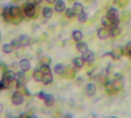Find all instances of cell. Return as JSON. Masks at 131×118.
<instances>
[{
  "label": "cell",
  "instance_id": "obj_7",
  "mask_svg": "<svg viewBox=\"0 0 131 118\" xmlns=\"http://www.w3.org/2000/svg\"><path fill=\"white\" fill-rule=\"evenodd\" d=\"M3 19L6 22V23H13V19L10 12V7H7L5 8L4 13H3Z\"/></svg>",
  "mask_w": 131,
  "mask_h": 118
},
{
  "label": "cell",
  "instance_id": "obj_43",
  "mask_svg": "<svg viewBox=\"0 0 131 118\" xmlns=\"http://www.w3.org/2000/svg\"><path fill=\"white\" fill-rule=\"evenodd\" d=\"M62 118H72L70 116H63Z\"/></svg>",
  "mask_w": 131,
  "mask_h": 118
},
{
  "label": "cell",
  "instance_id": "obj_27",
  "mask_svg": "<svg viewBox=\"0 0 131 118\" xmlns=\"http://www.w3.org/2000/svg\"><path fill=\"white\" fill-rule=\"evenodd\" d=\"M2 50L4 53H11L13 50V46H11V44H9V43H5L3 44V47H2Z\"/></svg>",
  "mask_w": 131,
  "mask_h": 118
},
{
  "label": "cell",
  "instance_id": "obj_45",
  "mask_svg": "<svg viewBox=\"0 0 131 118\" xmlns=\"http://www.w3.org/2000/svg\"><path fill=\"white\" fill-rule=\"evenodd\" d=\"M85 1H86V2H92V1H93V0H85Z\"/></svg>",
  "mask_w": 131,
  "mask_h": 118
},
{
  "label": "cell",
  "instance_id": "obj_24",
  "mask_svg": "<svg viewBox=\"0 0 131 118\" xmlns=\"http://www.w3.org/2000/svg\"><path fill=\"white\" fill-rule=\"evenodd\" d=\"M42 16L45 18H46V19H49V18H50L52 16V9L49 7L43 8L42 11Z\"/></svg>",
  "mask_w": 131,
  "mask_h": 118
},
{
  "label": "cell",
  "instance_id": "obj_12",
  "mask_svg": "<svg viewBox=\"0 0 131 118\" xmlns=\"http://www.w3.org/2000/svg\"><path fill=\"white\" fill-rule=\"evenodd\" d=\"M26 80V74L23 71H19L16 73V80L17 83H23Z\"/></svg>",
  "mask_w": 131,
  "mask_h": 118
},
{
  "label": "cell",
  "instance_id": "obj_41",
  "mask_svg": "<svg viewBox=\"0 0 131 118\" xmlns=\"http://www.w3.org/2000/svg\"><path fill=\"white\" fill-rule=\"evenodd\" d=\"M46 1L48 3H50V4H52V3H56V0H46Z\"/></svg>",
  "mask_w": 131,
  "mask_h": 118
},
{
  "label": "cell",
  "instance_id": "obj_34",
  "mask_svg": "<svg viewBox=\"0 0 131 118\" xmlns=\"http://www.w3.org/2000/svg\"><path fill=\"white\" fill-rule=\"evenodd\" d=\"M116 3L119 8H124L128 4V0H116Z\"/></svg>",
  "mask_w": 131,
  "mask_h": 118
},
{
  "label": "cell",
  "instance_id": "obj_14",
  "mask_svg": "<svg viewBox=\"0 0 131 118\" xmlns=\"http://www.w3.org/2000/svg\"><path fill=\"white\" fill-rule=\"evenodd\" d=\"M44 103L47 106H52L54 103V98L50 94H46L44 97Z\"/></svg>",
  "mask_w": 131,
  "mask_h": 118
},
{
  "label": "cell",
  "instance_id": "obj_17",
  "mask_svg": "<svg viewBox=\"0 0 131 118\" xmlns=\"http://www.w3.org/2000/svg\"><path fill=\"white\" fill-rule=\"evenodd\" d=\"M73 64L74 65V67H76L77 68H81L83 67L84 64V60H83V58L80 57H77L73 60Z\"/></svg>",
  "mask_w": 131,
  "mask_h": 118
},
{
  "label": "cell",
  "instance_id": "obj_28",
  "mask_svg": "<svg viewBox=\"0 0 131 118\" xmlns=\"http://www.w3.org/2000/svg\"><path fill=\"white\" fill-rule=\"evenodd\" d=\"M39 63L42 65H46V66H49V64L51 63V59L48 56H43L41 58V60H39Z\"/></svg>",
  "mask_w": 131,
  "mask_h": 118
},
{
  "label": "cell",
  "instance_id": "obj_16",
  "mask_svg": "<svg viewBox=\"0 0 131 118\" xmlns=\"http://www.w3.org/2000/svg\"><path fill=\"white\" fill-rule=\"evenodd\" d=\"M43 73L41 72L40 70H36L33 72V74H32V77H33V79L37 81V82H40L42 81V77H43Z\"/></svg>",
  "mask_w": 131,
  "mask_h": 118
},
{
  "label": "cell",
  "instance_id": "obj_32",
  "mask_svg": "<svg viewBox=\"0 0 131 118\" xmlns=\"http://www.w3.org/2000/svg\"><path fill=\"white\" fill-rule=\"evenodd\" d=\"M87 19V15L86 13L84 12H82L81 13L78 14V20L80 22V23H85Z\"/></svg>",
  "mask_w": 131,
  "mask_h": 118
},
{
  "label": "cell",
  "instance_id": "obj_19",
  "mask_svg": "<svg viewBox=\"0 0 131 118\" xmlns=\"http://www.w3.org/2000/svg\"><path fill=\"white\" fill-rule=\"evenodd\" d=\"M113 87H114V89H115L116 91L121 90L123 88V83L119 79H117V80H114L113 83Z\"/></svg>",
  "mask_w": 131,
  "mask_h": 118
},
{
  "label": "cell",
  "instance_id": "obj_35",
  "mask_svg": "<svg viewBox=\"0 0 131 118\" xmlns=\"http://www.w3.org/2000/svg\"><path fill=\"white\" fill-rule=\"evenodd\" d=\"M99 81L100 83L102 84H106L107 82H108V80H107V77L105 76V75H101L99 77Z\"/></svg>",
  "mask_w": 131,
  "mask_h": 118
},
{
  "label": "cell",
  "instance_id": "obj_1",
  "mask_svg": "<svg viewBox=\"0 0 131 118\" xmlns=\"http://www.w3.org/2000/svg\"><path fill=\"white\" fill-rule=\"evenodd\" d=\"M107 16L111 19L112 21V26H116L119 25V12L116 9L112 8L107 12Z\"/></svg>",
  "mask_w": 131,
  "mask_h": 118
},
{
  "label": "cell",
  "instance_id": "obj_33",
  "mask_svg": "<svg viewBox=\"0 0 131 118\" xmlns=\"http://www.w3.org/2000/svg\"><path fill=\"white\" fill-rule=\"evenodd\" d=\"M41 72L43 73V74H47V73H51V70L49 68V66H46V65H42L40 69Z\"/></svg>",
  "mask_w": 131,
  "mask_h": 118
},
{
  "label": "cell",
  "instance_id": "obj_18",
  "mask_svg": "<svg viewBox=\"0 0 131 118\" xmlns=\"http://www.w3.org/2000/svg\"><path fill=\"white\" fill-rule=\"evenodd\" d=\"M73 9L75 12L76 14H80L82 12H83V6L81 3H75L73 6Z\"/></svg>",
  "mask_w": 131,
  "mask_h": 118
},
{
  "label": "cell",
  "instance_id": "obj_8",
  "mask_svg": "<svg viewBox=\"0 0 131 118\" xmlns=\"http://www.w3.org/2000/svg\"><path fill=\"white\" fill-rule=\"evenodd\" d=\"M82 58H83V60L86 62H92L94 59V54L92 51L87 50L86 52L83 53Z\"/></svg>",
  "mask_w": 131,
  "mask_h": 118
},
{
  "label": "cell",
  "instance_id": "obj_9",
  "mask_svg": "<svg viewBox=\"0 0 131 118\" xmlns=\"http://www.w3.org/2000/svg\"><path fill=\"white\" fill-rule=\"evenodd\" d=\"M96 91V87L93 83H90L86 87V93L90 96L94 95Z\"/></svg>",
  "mask_w": 131,
  "mask_h": 118
},
{
  "label": "cell",
  "instance_id": "obj_21",
  "mask_svg": "<svg viewBox=\"0 0 131 118\" xmlns=\"http://www.w3.org/2000/svg\"><path fill=\"white\" fill-rule=\"evenodd\" d=\"M52 81V76L51 73H47V74H44L42 82L44 85H48Z\"/></svg>",
  "mask_w": 131,
  "mask_h": 118
},
{
  "label": "cell",
  "instance_id": "obj_4",
  "mask_svg": "<svg viewBox=\"0 0 131 118\" xmlns=\"http://www.w3.org/2000/svg\"><path fill=\"white\" fill-rule=\"evenodd\" d=\"M2 80L9 83H12L14 80H16V73L13 70H7L4 73Z\"/></svg>",
  "mask_w": 131,
  "mask_h": 118
},
{
  "label": "cell",
  "instance_id": "obj_47",
  "mask_svg": "<svg viewBox=\"0 0 131 118\" xmlns=\"http://www.w3.org/2000/svg\"><path fill=\"white\" fill-rule=\"evenodd\" d=\"M112 118H116V117H115V116H113V117H112Z\"/></svg>",
  "mask_w": 131,
  "mask_h": 118
},
{
  "label": "cell",
  "instance_id": "obj_5",
  "mask_svg": "<svg viewBox=\"0 0 131 118\" xmlns=\"http://www.w3.org/2000/svg\"><path fill=\"white\" fill-rule=\"evenodd\" d=\"M124 53V50L123 47L121 46H117L114 48L112 52H111V56H113V59H119Z\"/></svg>",
  "mask_w": 131,
  "mask_h": 118
},
{
  "label": "cell",
  "instance_id": "obj_11",
  "mask_svg": "<svg viewBox=\"0 0 131 118\" xmlns=\"http://www.w3.org/2000/svg\"><path fill=\"white\" fill-rule=\"evenodd\" d=\"M66 9V4L62 0H58L55 5V10L58 13H62Z\"/></svg>",
  "mask_w": 131,
  "mask_h": 118
},
{
  "label": "cell",
  "instance_id": "obj_44",
  "mask_svg": "<svg viewBox=\"0 0 131 118\" xmlns=\"http://www.w3.org/2000/svg\"><path fill=\"white\" fill-rule=\"evenodd\" d=\"M3 89V86H2V83L1 82H0V90H2Z\"/></svg>",
  "mask_w": 131,
  "mask_h": 118
},
{
  "label": "cell",
  "instance_id": "obj_3",
  "mask_svg": "<svg viewBox=\"0 0 131 118\" xmlns=\"http://www.w3.org/2000/svg\"><path fill=\"white\" fill-rule=\"evenodd\" d=\"M12 102L14 105H20L23 102V95L19 91H16L12 96Z\"/></svg>",
  "mask_w": 131,
  "mask_h": 118
},
{
  "label": "cell",
  "instance_id": "obj_10",
  "mask_svg": "<svg viewBox=\"0 0 131 118\" xmlns=\"http://www.w3.org/2000/svg\"><path fill=\"white\" fill-rule=\"evenodd\" d=\"M98 37L100 39H105L106 38H108L110 36V31L105 28H103V29H100L99 31H98Z\"/></svg>",
  "mask_w": 131,
  "mask_h": 118
},
{
  "label": "cell",
  "instance_id": "obj_40",
  "mask_svg": "<svg viewBox=\"0 0 131 118\" xmlns=\"http://www.w3.org/2000/svg\"><path fill=\"white\" fill-rule=\"evenodd\" d=\"M19 118H29V116L26 113H23V114H21Z\"/></svg>",
  "mask_w": 131,
  "mask_h": 118
},
{
  "label": "cell",
  "instance_id": "obj_46",
  "mask_svg": "<svg viewBox=\"0 0 131 118\" xmlns=\"http://www.w3.org/2000/svg\"><path fill=\"white\" fill-rule=\"evenodd\" d=\"M69 1H70V2H74V1H76V0H69Z\"/></svg>",
  "mask_w": 131,
  "mask_h": 118
},
{
  "label": "cell",
  "instance_id": "obj_26",
  "mask_svg": "<svg viewBox=\"0 0 131 118\" xmlns=\"http://www.w3.org/2000/svg\"><path fill=\"white\" fill-rule=\"evenodd\" d=\"M73 37L75 41L80 42V41H81V39L83 38V33L80 30H75L73 33Z\"/></svg>",
  "mask_w": 131,
  "mask_h": 118
},
{
  "label": "cell",
  "instance_id": "obj_38",
  "mask_svg": "<svg viewBox=\"0 0 131 118\" xmlns=\"http://www.w3.org/2000/svg\"><path fill=\"white\" fill-rule=\"evenodd\" d=\"M4 10L5 9L3 7V6H0V16L3 15V13H4Z\"/></svg>",
  "mask_w": 131,
  "mask_h": 118
},
{
  "label": "cell",
  "instance_id": "obj_6",
  "mask_svg": "<svg viewBox=\"0 0 131 118\" xmlns=\"http://www.w3.org/2000/svg\"><path fill=\"white\" fill-rule=\"evenodd\" d=\"M19 67L22 71L27 72L29 70V69L31 67L30 62L27 60V59H23V60H21L19 62Z\"/></svg>",
  "mask_w": 131,
  "mask_h": 118
},
{
  "label": "cell",
  "instance_id": "obj_42",
  "mask_svg": "<svg viewBox=\"0 0 131 118\" xmlns=\"http://www.w3.org/2000/svg\"><path fill=\"white\" fill-rule=\"evenodd\" d=\"M3 108H4L3 105L0 103V113H2V112L3 111Z\"/></svg>",
  "mask_w": 131,
  "mask_h": 118
},
{
  "label": "cell",
  "instance_id": "obj_13",
  "mask_svg": "<svg viewBox=\"0 0 131 118\" xmlns=\"http://www.w3.org/2000/svg\"><path fill=\"white\" fill-rule=\"evenodd\" d=\"M22 46H26L30 42V38L26 35H21L19 38Z\"/></svg>",
  "mask_w": 131,
  "mask_h": 118
},
{
  "label": "cell",
  "instance_id": "obj_31",
  "mask_svg": "<svg viewBox=\"0 0 131 118\" xmlns=\"http://www.w3.org/2000/svg\"><path fill=\"white\" fill-rule=\"evenodd\" d=\"M75 12L73 11V9H70V8H69V9H66V12H65V15H66V16H67L68 19H71V18H73L74 16H75Z\"/></svg>",
  "mask_w": 131,
  "mask_h": 118
},
{
  "label": "cell",
  "instance_id": "obj_23",
  "mask_svg": "<svg viewBox=\"0 0 131 118\" xmlns=\"http://www.w3.org/2000/svg\"><path fill=\"white\" fill-rule=\"evenodd\" d=\"M105 90H106V92L108 94H113L114 93V91H116L115 89H114V87H113V83L107 82L105 84Z\"/></svg>",
  "mask_w": 131,
  "mask_h": 118
},
{
  "label": "cell",
  "instance_id": "obj_15",
  "mask_svg": "<svg viewBox=\"0 0 131 118\" xmlns=\"http://www.w3.org/2000/svg\"><path fill=\"white\" fill-rule=\"evenodd\" d=\"M77 49L80 52L83 53V52H86L88 50V46H87L86 43L83 42H79L77 44Z\"/></svg>",
  "mask_w": 131,
  "mask_h": 118
},
{
  "label": "cell",
  "instance_id": "obj_22",
  "mask_svg": "<svg viewBox=\"0 0 131 118\" xmlns=\"http://www.w3.org/2000/svg\"><path fill=\"white\" fill-rule=\"evenodd\" d=\"M109 31H110V36H112V37H114V36H118V35L120 33V32H121V30H120V29L118 27V26H113L112 28H110V29Z\"/></svg>",
  "mask_w": 131,
  "mask_h": 118
},
{
  "label": "cell",
  "instance_id": "obj_30",
  "mask_svg": "<svg viewBox=\"0 0 131 118\" xmlns=\"http://www.w3.org/2000/svg\"><path fill=\"white\" fill-rule=\"evenodd\" d=\"M54 71L56 74H62L64 72V67L62 64H57L56 66H55L54 67Z\"/></svg>",
  "mask_w": 131,
  "mask_h": 118
},
{
  "label": "cell",
  "instance_id": "obj_37",
  "mask_svg": "<svg viewBox=\"0 0 131 118\" xmlns=\"http://www.w3.org/2000/svg\"><path fill=\"white\" fill-rule=\"evenodd\" d=\"M37 96H38L40 99H44V97H45V96H46V93H43V92H40V93H38Z\"/></svg>",
  "mask_w": 131,
  "mask_h": 118
},
{
  "label": "cell",
  "instance_id": "obj_25",
  "mask_svg": "<svg viewBox=\"0 0 131 118\" xmlns=\"http://www.w3.org/2000/svg\"><path fill=\"white\" fill-rule=\"evenodd\" d=\"M101 23L102 25L105 27H110L112 26V21L111 19L106 16H103L101 19Z\"/></svg>",
  "mask_w": 131,
  "mask_h": 118
},
{
  "label": "cell",
  "instance_id": "obj_2",
  "mask_svg": "<svg viewBox=\"0 0 131 118\" xmlns=\"http://www.w3.org/2000/svg\"><path fill=\"white\" fill-rule=\"evenodd\" d=\"M24 13L25 15L29 17L32 18L33 17L36 13V6L33 3H28L25 7H24Z\"/></svg>",
  "mask_w": 131,
  "mask_h": 118
},
{
  "label": "cell",
  "instance_id": "obj_48",
  "mask_svg": "<svg viewBox=\"0 0 131 118\" xmlns=\"http://www.w3.org/2000/svg\"><path fill=\"white\" fill-rule=\"evenodd\" d=\"M29 118H32V117H29Z\"/></svg>",
  "mask_w": 131,
  "mask_h": 118
},
{
  "label": "cell",
  "instance_id": "obj_20",
  "mask_svg": "<svg viewBox=\"0 0 131 118\" xmlns=\"http://www.w3.org/2000/svg\"><path fill=\"white\" fill-rule=\"evenodd\" d=\"M65 76L67 79H73L76 76V71L73 68H68L66 70Z\"/></svg>",
  "mask_w": 131,
  "mask_h": 118
},
{
  "label": "cell",
  "instance_id": "obj_29",
  "mask_svg": "<svg viewBox=\"0 0 131 118\" xmlns=\"http://www.w3.org/2000/svg\"><path fill=\"white\" fill-rule=\"evenodd\" d=\"M10 44H11V46H13V49H19V48L22 46L19 39H13Z\"/></svg>",
  "mask_w": 131,
  "mask_h": 118
},
{
  "label": "cell",
  "instance_id": "obj_36",
  "mask_svg": "<svg viewBox=\"0 0 131 118\" xmlns=\"http://www.w3.org/2000/svg\"><path fill=\"white\" fill-rule=\"evenodd\" d=\"M126 52L127 53V55L131 56V42H128L126 46Z\"/></svg>",
  "mask_w": 131,
  "mask_h": 118
},
{
  "label": "cell",
  "instance_id": "obj_39",
  "mask_svg": "<svg viewBox=\"0 0 131 118\" xmlns=\"http://www.w3.org/2000/svg\"><path fill=\"white\" fill-rule=\"evenodd\" d=\"M42 1H43V0H34V3H35V4L39 5V4H40V3H42Z\"/></svg>",
  "mask_w": 131,
  "mask_h": 118
}]
</instances>
